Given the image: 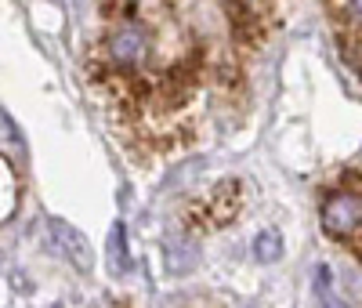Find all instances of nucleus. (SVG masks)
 Returning a JSON list of instances; mask_svg holds the SVG:
<instances>
[{
    "mask_svg": "<svg viewBox=\"0 0 362 308\" xmlns=\"http://www.w3.org/2000/svg\"><path fill=\"white\" fill-rule=\"evenodd\" d=\"M47 229H51V236H54V243H58V251H62V258H66L76 272H90V265H95V254H90L87 236H83L80 229H73L69 222H62V218H51Z\"/></svg>",
    "mask_w": 362,
    "mask_h": 308,
    "instance_id": "3",
    "label": "nucleus"
},
{
    "mask_svg": "<svg viewBox=\"0 0 362 308\" xmlns=\"http://www.w3.org/2000/svg\"><path fill=\"white\" fill-rule=\"evenodd\" d=\"M315 297H319V308H348L334 294V272H329V265H319L315 268Z\"/></svg>",
    "mask_w": 362,
    "mask_h": 308,
    "instance_id": "8",
    "label": "nucleus"
},
{
    "mask_svg": "<svg viewBox=\"0 0 362 308\" xmlns=\"http://www.w3.org/2000/svg\"><path fill=\"white\" fill-rule=\"evenodd\" d=\"M254 258H257V261H264V265L279 261V258H283V236H279L276 229L257 232V239H254Z\"/></svg>",
    "mask_w": 362,
    "mask_h": 308,
    "instance_id": "7",
    "label": "nucleus"
},
{
    "mask_svg": "<svg viewBox=\"0 0 362 308\" xmlns=\"http://www.w3.org/2000/svg\"><path fill=\"white\" fill-rule=\"evenodd\" d=\"M18 207V174L8 164V156H0V222H8Z\"/></svg>",
    "mask_w": 362,
    "mask_h": 308,
    "instance_id": "5",
    "label": "nucleus"
},
{
    "mask_svg": "<svg viewBox=\"0 0 362 308\" xmlns=\"http://www.w3.org/2000/svg\"><path fill=\"white\" fill-rule=\"evenodd\" d=\"M109 265H112V272H131V254H127V229H124V222H116L112 225V232H109Z\"/></svg>",
    "mask_w": 362,
    "mask_h": 308,
    "instance_id": "6",
    "label": "nucleus"
},
{
    "mask_svg": "<svg viewBox=\"0 0 362 308\" xmlns=\"http://www.w3.org/2000/svg\"><path fill=\"white\" fill-rule=\"evenodd\" d=\"M98 308H134V304L131 301H102Z\"/></svg>",
    "mask_w": 362,
    "mask_h": 308,
    "instance_id": "10",
    "label": "nucleus"
},
{
    "mask_svg": "<svg viewBox=\"0 0 362 308\" xmlns=\"http://www.w3.org/2000/svg\"><path fill=\"white\" fill-rule=\"evenodd\" d=\"M228 4V22H232V33L239 40H261L264 37V11L268 4L264 0H225Z\"/></svg>",
    "mask_w": 362,
    "mask_h": 308,
    "instance_id": "4",
    "label": "nucleus"
},
{
    "mask_svg": "<svg viewBox=\"0 0 362 308\" xmlns=\"http://www.w3.org/2000/svg\"><path fill=\"white\" fill-rule=\"evenodd\" d=\"M319 218L329 239L355 246L362 254V174H348L341 185L322 193Z\"/></svg>",
    "mask_w": 362,
    "mask_h": 308,
    "instance_id": "1",
    "label": "nucleus"
},
{
    "mask_svg": "<svg viewBox=\"0 0 362 308\" xmlns=\"http://www.w3.org/2000/svg\"><path fill=\"white\" fill-rule=\"evenodd\" d=\"M329 8H334L341 18H348V22L362 25V0H329Z\"/></svg>",
    "mask_w": 362,
    "mask_h": 308,
    "instance_id": "9",
    "label": "nucleus"
},
{
    "mask_svg": "<svg viewBox=\"0 0 362 308\" xmlns=\"http://www.w3.org/2000/svg\"><path fill=\"white\" fill-rule=\"evenodd\" d=\"M239 207H243V185H239L235 178H225L206 196L185 203L181 222H185L189 232H218V229H225V225L235 222Z\"/></svg>",
    "mask_w": 362,
    "mask_h": 308,
    "instance_id": "2",
    "label": "nucleus"
}]
</instances>
